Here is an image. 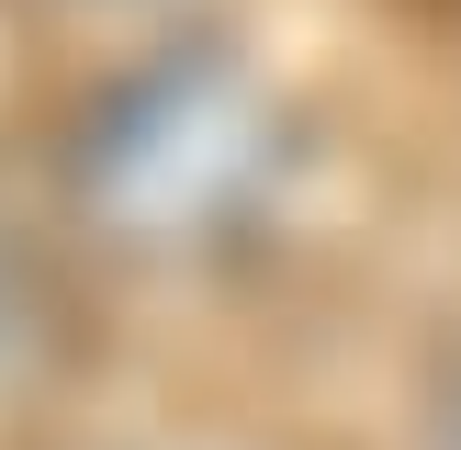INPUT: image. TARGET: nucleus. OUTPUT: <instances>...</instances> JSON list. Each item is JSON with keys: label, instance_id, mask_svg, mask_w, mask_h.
I'll return each instance as SVG.
<instances>
[{"label": "nucleus", "instance_id": "f257e3e1", "mask_svg": "<svg viewBox=\"0 0 461 450\" xmlns=\"http://www.w3.org/2000/svg\"><path fill=\"white\" fill-rule=\"evenodd\" d=\"M282 180V124L270 102L214 57H158L79 124V202L124 248H192L237 237Z\"/></svg>", "mask_w": 461, "mask_h": 450}]
</instances>
